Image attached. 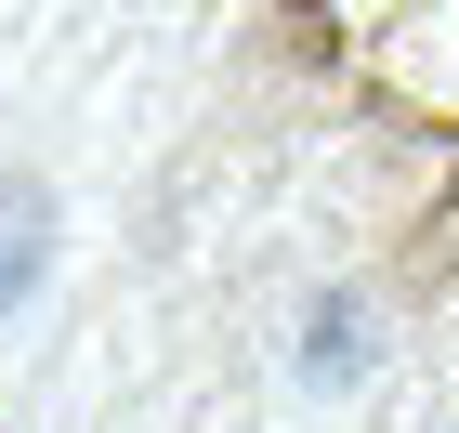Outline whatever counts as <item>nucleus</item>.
<instances>
[{
	"label": "nucleus",
	"mask_w": 459,
	"mask_h": 433,
	"mask_svg": "<svg viewBox=\"0 0 459 433\" xmlns=\"http://www.w3.org/2000/svg\"><path fill=\"white\" fill-rule=\"evenodd\" d=\"M39 263H53V197H27V184H0V316L39 289Z\"/></svg>",
	"instance_id": "f257e3e1"
}]
</instances>
